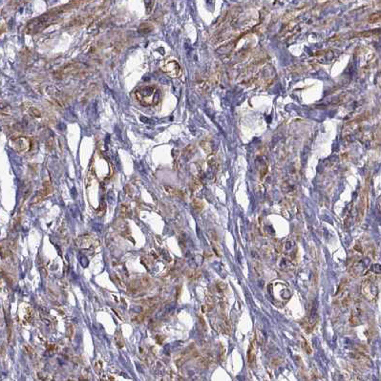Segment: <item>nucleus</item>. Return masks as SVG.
I'll return each instance as SVG.
<instances>
[{
    "label": "nucleus",
    "instance_id": "nucleus-1",
    "mask_svg": "<svg viewBox=\"0 0 381 381\" xmlns=\"http://www.w3.org/2000/svg\"><path fill=\"white\" fill-rule=\"evenodd\" d=\"M63 12H64V10H63V8L61 6L59 8H57V9H54V10L49 12V13L41 15V17H38L33 19L32 21H30L27 28H26L27 34L34 35V34L41 32L42 30H44L45 28L48 27L49 25H51L52 23H54V21L55 20L58 15L60 14Z\"/></svg>",
    "mask_w": 381,
    "mask_h": 381
},
{
    "label": "nucleus",
    "instance_id": "nucleus-2",
    "mask_svg": "<svg viewBox=\"0 0 381 381\" xmlns=\"http://www.w3.org/2000/svg\"><path fill=\"white\" fill-rule=\"evenodd\" d=\"M137 100L144 106H153L157 105L161 101L162 94L161 90L156 86L148 85L141 87L135 92Z\"/></svg>",
    "mask_w": 381,
    "mask_h": 381
},
{
    "label": "nucleus",
    "instance_id": "nucleus-3",
    "mask_svg": "<svg viewBox=\"0 0 381 381\" xmlns=\"http://www.w3.org/2000/svg\"><path fill=\"white\" fill-rule=\"evenodd\" d=\"M11 146L19 154H25L31 149L32 142L26 137H17L11 140Z\"/></svg>",
    "mask_w": 381,
    "mask_h": 381
},
{
    "label": "nucleus",
    "instance_id": "nucleus-4",
    "mask_svg": "<svg viewBox=\"0 0 381 381\" xmlns=\"http://www.w3.org/2000/svg\"><path fill=\"white\" fill-rule=\"evenodd\" d=\"M161 70L170 77H179L181 73V69L176 60H166L162 63Z\"/></svg>",
    "mask_w": 381,
    "mask_h": 381
},
{
    "label": "nucleus",
    "instance_id": "nucleus-5",
    "mask_svg": "<svg viewBox=\"0 0 381 381\" xmlns=\"http://www.w3.org/2000/svg\"><path fill=\"white\" fill-rule=\"evenodd\" d=\"M362 292L365 295V297L368 298L369 300H372L376 297L377 294V288L375 285V283L370 279H367L364 281L362 286Z\"/></svg>",
    "mask_w": 381,
    "mask_h": 381
},
{
    "label": "nucleus",
    "instance_id": "nucleus-6",
    "mask_svg": "<svg viewBox=\"0 0 381 381\" xmlns=\"http://www.w3.org/2000/svg\"><path fill=\"white\" fill-rule=\"evenodd\" d=\"M271 287L273 288L272 289H274V290H276V291H278V292H277V294L272 295L274 299H278V298H280V300H284V299L288 300V299L290 297V290H289L287 287H286V286H284V285H279V284H278V285H276V286L271 285Z\"/></svg>",
    "mask_w": 381,
    "mask_h": 381
},
{
    "label": "nucleus",
    "instance_id": "nucleus-7",
    "mask_svg": "<svg viewBox=\"0 0 381 381\" xmlns=\"http://www.w3.org/2000/svg\"><path fill=\"white\" fill-rule=\"evenodd\" d=\"M51 191H52V186H51V184H50L49 181H44L43 188L41 189V191L39 192L38 196H36V198H35V203H38V202H40L41 200H43L46 196H48V195L51 193Z\"/></svg>",
    "mask_w": 381,
    "mask_h": 381
},
{
    "label": "nucleus",
    "instance_id": "nucleus-8",
    "mask_svg": "<svg viewBox=\"0 0 381 381\" xmlns=\"http://www.w3.org/2000/svg\"><path fill=\"white\" fill-rule=\"evenodd\" d=\"M361 315H362L361 309L358 308H355L352 312V317H351L352 324L353 325H357V324L361 323Z\"/></svg>",
    "mask_w": 381,
    "mask_h": 381
},
{
    "label": "nucleus",
    "instance_id": "nucleus-9",
    "mask_svg": "<svg viewBox=\"0 0 381 381\" xmlns=\"http://www.w3.org/2000/svg\"><path fill=\"white\" fill-rule=\"evenodd\" d=\"M77 243V245H79V247L87 248V247H89V245H91L92 239H91V237H89V236H82V237L78 238Z\"/></svg>",
    "mask_w": 381,
    "mask_h": 381
},
{
    "label": "nucleus",
    "instance_id": "nucleus-10",
    "mask_svg": "<svg viewBox=\"0 0 381 381\" xmlns=\"http://www.w3.org/2000/svg\"><path fill=\"white\" fill-rule=\"evenodd\" d=\"M151 31H153V25H151L148 22L142 23L139 28V32L140 34H147V33H150Z\"/></svg>",
    "mask_w": 381,
    "mask_h": 381
},
{
    "label": "nucleus",
    "instance_id": "nucleus-11",
    "mask_svg": "<svg viewBox=\"0 0 381 381\" xmlns=\"http://www.w3.org/2000/svg\"><path fill=\"white\" fill-rule=\"evenodd\" d=\"M115 340H116V344L118 346V348L122 349L124 347V341L122 338V334L121 331H117L116 335H115Z\"/></svg>",
    "mask_w": 381,
    "mask_h": 381
},
{
    "label": "nucleus",
    "instance_id": "nucleus-12",
    "mask_svg": "<svg viewBox=\"0 0 381 381\" xmlns=\"http://www.w3.org/2000/svg\"><path fill=\"white\" fill-rule=\"evenodd\" d=\"M29 113H30V116L34 117V118H36L41 117V112L37 108H35V107H31L29 109Z\"/></svg>",
    "mask_w": 381,
    "mask_h": 381
},
{
    "label": "nucleus",
    "instance_id": "nucleus-13",
    "mask_svg": "<svg viewBox=\"0 0 381 381\" xmlns=\"http://www.w3.org/2000/svg\"><path fill=\"white\" fill-rule=\"evenodd\" d=\"M381 19V13H375L371 14V17H369V21L371 23H375L377 21H379Z\"/></svg>",
    "mask_w": 381,
    "mask_h": 381
},
{
    "label": "nucleus",
    "instance_id": "nucleus-14",
    "mask_svg": "<svg viewBox=\"0 0 381 381\" xmlns=\"http://www.w3.org/2000/svg\"><path fill=\"white\" fill-rule=\"evenodd\" d=\"M121 214L122 217H128L130 214V209L127 205L125 204H121Z\"/></svg>",
    "mask_w": 381,
    "mask_h": 381
},
{
    "label": "nucleus",
    "instance_id": "nucleus-15",
    "mask_svg": "<svg viewBox=\"0 0 381 381\" xmlns=\"http://www.w3.org/2000/svg\"><path fill=\"white\" fill-rule=\"evenodd\" d=\"M144 4L146 5V8H145L146 14H150L152 12V10H153V5L155 4V2L154 1H145Z\"/></svg>",
    "mask_w": 381,
    "mask_h": 381
},
{
    "label": "nucleus",
    "instance_id": "nucleus-16",
    "mask_svg": "<svg viewBox=\"0 0 381 381\" xmlns=\"http://www.w3.org/2000/svg\"><path fill=\"white\" fill-rule=\"evenodd\" d=\"M192 205H193V207H194L196 210H198V211H201V210L203 209V206H204L203 203H202L201 201H199V200H195V201H193Z\"/></svg>",
    "mask_w": 381,
    "mask_h": 381
},
{
    "label": "nucleus",
    "instance_id": "nucleus-17",
    "mask_svg": "<svg viewBox=\"0 0 381 381\" xmlns=\"http://www.w3.org/2000/svg\"><path fill=\"white\" fill-rule=\"evenodd\" d=\"M140 283V287H142V288H148L149 286L151 285L150 280L147 278V277H142Z\"/></svg>",
    "mask_w": 381,
    "mask_h": 381
},
{
    "label": "nucleus",
    "instance_id": "nucleus-18",
    "mask_svg": "<svg viewBox=\"0 0 381 381\" xmlns=\"http://www.w3.org/2000/svg\"><path fill=\"white\" fill-rule=\"evenodd\" d=\"M74 333H75V330H74V327L72 326V325H70V326L68 327V329H67V336L71 339L73 337V335H74Z\"/></svg>",
    "mask_w": 381,
    "mask_h": 381
},
{
    "label": "nucleus",
    "instance_id": "nucleus-19",
    "mask_svg": "<svg viewBox=\"0 0 381 381\" xmlns=\"http://www.w3.org/2000/svg\"><path fill=\"white\" fill-rule=\"evenodd\" d=\"M24 349L26 350V352H27V353H29V354H32L33 353V349H32L30 346H28V345H25L24 346Z\"/></svg>",
    "mask_w": 381,
    "mask_h": 381
}]
</instances>
